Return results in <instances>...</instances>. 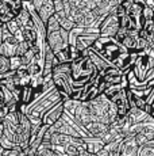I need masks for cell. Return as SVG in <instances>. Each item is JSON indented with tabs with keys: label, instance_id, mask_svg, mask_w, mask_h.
Segmentation results:
<instances>
[{
	"label": "cell",
	"instance_id": "44dd1931",
	"mask_svg": "<svg viewBox=\"0 0 154 156\" xmlns=\"http://www.w3.org/2000/svg\"><path fill=\"white\" fill-rule=\"evenodd\" d=\"M28 49H30V46H28V45L26 44L25 41H22V42L18 44V46H16V52H15V56H18V57H22L26 52H27Z\"/></svg>",
	"mask_w": 154,
	"mask_h": 156
},
{
	"label": "cell",
	"instance_id": "9a60e30c",
	"mask_svg": "<svg viewBox=\"0 0 154 156\" xmlns=\"http://www.w3.org/2000/svg\"><path fill=\"white\" fill-rule=\"evenodd\" d=\"M119 27L129 31V30L135 29V26H134V22H132L131 18H130L129 15H124V16L119 18Z\"/></svg>",
	"mask_w": 154,
	"mask_h": 156
},
{
	"label": "cell",
	"instance_id": "7a4b0ae2",
	"mask_svg": "<svg viewBox=\"0 0 154 156\" xmlns=\"http://www.w3.org/2000/svg\"><path fill=\"white\" fill-rule=\"evenodd\" d=\"M82 103L85 105V107L88 109L91 115H93L97 121H100L104 117H108L107 114H108L109 106H111L112 102H109L103 94H99L95 99L89 102H82Z\"/></svg>",
	"mask_w": 154,
	"mask_h": 156
},
{
	"label": "cell",
	"instance_id": "8992f818",
	"mask_svg": "<svg viewBox=\"0 0 154 156\" xmlns=\"http://www.w3.org/2000/svg\"><path fill=\"white\" fill-rule=\"evenodd\" d=\"M45 42L46 45L50 48V49L53 50V53H58L60 50L65 49V48H68L69 45H66L64 42V40H62L61 34H60V30L58 31H54V33H49V34L45 35Z\"/></svg>",
	"mask_w": 154,
	"mask_h": 156
},
{
	"label": "cell",
	"instance_id": "277c9868",
	"mask_svg": "<svg viewBox=\"0 0 154 156\" xmlns=\"http://www.w3.org/2000/svg\"><path fill=\"white\" fill-rule=\"evenodd\" d=\"M31 5L43 25H46L49 18H52L55 14L52 0H35V2H31Z\"/></svg>",
	"mask_w": 154,
	"mask_h": 156
},
{
	"label": "cell",
	"instance_id": "7c38bea8",
	"mask_svg": "<svg viewBox=\"0 0 154 156\" xmlns=\"http://www.w3.org/2000/svg\"><path fill=\"white\" fill-rule=\"evenodd\" d=\"M45 30H46V34L60 30V19H58V16L55 14L52 18H49V20H47L45 25Z\"/></svg>",
	"mask_w": 154,
	"mask_h": 156
},
{
	"label": "cell",
	"instance_id": "ffe728a7",
	"mask_svg": "<svg viewBox=\"0 0 154 156\" xmlns=\"http://www.w3.org/2000/svg\"><path fill=\"white\" fill-rule=\"evenodd\" d=\"M64 155L65 156H79L77 145H75V144H69V145L64 147Z\"/></svg>",
	"mask_w": 154,
	"mask_h": 156
},
{
	"label": "cell",
	"instance_id": "ba28073f",
	"mask_svg": "<svg viewBox=\"0 0 154 156\" xmlns=\"http://www.w3.org/2000/svg\"><path fill=\"white\" fill-rule=\"evenodd\" d=\"M84 130L88 133L89 137H93V139H102L105 133H108L109 126L108 125H104L99 121H93L91 124H88L87 126H84Z\"/></svg>",
	"mask_w": 154,
	"mask_h": 156
},
{
	"label": "cell",
	"instance_id": "8fae6325",
	"mask_svg": "<svg viewBox=\"0 0 154 156\" xmlns=\"http://www.w3.org/2000/svg\"><path fill=\"white\" fill-rule=\"evenodd\" d=\"M149 117H150L149 114L141 112L138 109H130L129 114H127V121H129L130 126H131V125H135V124H141V122H143Z\"/></svg>",
	"mask_w": 154,
	"mask_h": 156
},
{
	"label": "cell",
	"instance_id": "30bf717a",
	"mask_svg": "<svg viewBox=\"0 0 154 156\" xmlns=\"http://www.w3.org/2000/svg\"><path fill=\"white\" fill-rule=\"evenodd\" d=\"M138 154V145L135 144L134 139H123L120 144L118 156H137Z\"/></svg>",
	"mask_w": 154,
	"mask_h": 156
},
{
	"label": "cell",
	"instance_id": "603a6c76",
	"mask_svg": "<svg viewBox=\"0 0 154 156\" xmlns=\"http://www.w3.org/2000/svg\"><path fill=\"white\" fill-rule=\"evenodd\" d=\"M120 4H122V7L126 10V12H127V11H129L130 8L132 7V4H134V0H122V3H120Z\"/></svg>",
	"mask_w": 154,
	"mask_h": 156
},
{
	"label": "cell",
	"instance_id": "4316f807",
	"mask_svg": "<svg viewBox=\"0 0 154 156\" xmlns=\"http://www.w3.org/2000/svg\"><path fill=\"white\" fill-rule=\"evenodd\" d=\"M3 136V124H2V121H0V137Z\"/></svg>",
	"mask_w": 154,
	"mask_h": 156
},
{
	"label": "cell",
	"instance_id": "ac0fdd59",
	"mask_svg": "<svg viewBox=\"0 0 154 156\" xmlns=\"http://www.w3.org/2000/svg\"><path fill=\"white\" fill-rule=\"evenodd\" d=\"M2 156H26L25 151L20 148H14V149H4Z\"/></svg>",
	"mask_w": 154,
	"mask_h": 156
},
{
	"label": "cell",
	"instance_id": "cb8c5ba5",
	"mask_svg": "<svg viewBox=\"0 0 154 156\" xmlns=\"http://www.w3.org/2000/svg\"><path fill=\"white\" fill-rule=\"evenodd\" d=\"M96 155H97V156H112V155H111V152H109L108 149H105L104 147H103V148L100 149V151H97V152H96Z\"/></svg>",
	"mask_w": 154,
	"mask_h": 156
},
{
	"label": "cell",
	"instance_id": "5b68a950",
	"mask_svg": "<svg viewBox=\"0 0 154 156\" xmlns=\"http://www.w3.org/2000/svg\"><path fill=\"white\" fill-rule=\"evenodd\" d=\"M62 114H64V106H62V101H60L58 103H55L53 107H50L49 110H46V112L43 113V115L41 117L42 125L52 126L53 124H55V122L61 118Z\"/></svg>",
	"mask_w": 154,
	"mask_h": 156
},
{
	"label": "cell",
	"instance_id": "3957f363",
	"mask_svg": "<svg viewBox=\"0 0 154 156\" xmlns=\"http://www.w3.org/2000/svg\"><path fill=\"white\" fill-rule=\"evenodd\" d=\"M119 29V18L115 15H107L99 26V34L102 38H114Z\"/></svg>",
	"mask_w": 154,
	"mask_h": 156
},
{
	"label": "cell",
	"instance_id": "d4e9b609",
	"mask_svg": "<svg viewBox=\"0 0 154 156\" xmlns=\"http://www.w3.org/2000/svg\"><path fill=\"white\" fill-rule=\"evenodd\" d=\"M0 107H4V99H3V94H2V90H0Z\"/></svg>",
	"mask_w": 154,
	"mask_h": 156
},
{
	"label": "cell",
	"instance_id": "4fadbf2b",
	"mask_svg": "<svg viewBox=\"0 0 154 156\" xmlns=\"http://www.w3.org/2000/svg\"><path fill=\"white\" fill-rule=\"evenodd\" d=\"M81 105V102L79 101H75V99H66L62 102V106H64V113L69 114V115L73 117V114H75V110L77 107Z\"/></svg>",
	"mask_w": 154,
	"mask_h": 156
},
{
	"label": "cell",
	"instance_id": "484cf974",
	"mask_svg": "<svg viewBox=\"0 0 154 156\" xmlns=\"http://www.w3.org/2000/svg\"><path fill=\"white\" fill-rule=\"evenodd\" d=\"M81 156H97L96 154H91V152H84Z\"/></svg>",
	"mask_w": 154,
	"mask_h": 156
},
{
	"label": "cell",
	"instance_id": "9c48e42d",
	"mask_svg": "<svg viewBox=\"0 0 154 156\" xmlns=\"http://www.w3.org/2000/svg\"><path fill=\"white\" fill-rule=\"evenodd\" d=\"M22 40L25 41L28 46H34V45H37L41 40H45V38L38 34L37 30L34 29V26H26V27L22 29Z\"/></svg>",
	"mask_w": 154,
	"mask_h": 156
},
{
	"label": "cell",
	"instance_id": "2e32d148",
	"mask_svg": "<svg viewBox=\"0 0 154 156\" xmlns=\"http://www.w3.org/2000/svg\"><path fill=\"white\" fill-rule=\"evenodd\" d=\"M60 19V29L62 30H65V31H68V33H70L73 29L76 27V25H75V22H73L70 18H68V16H65V18H58Z\"/></svg>",
	"mask_w": 154,
	"mask_h": 156
},
{
	"label": "cell",
	"instance_id": "d6986e66",
	"mask_svg": "<svg viewBox=\"0 0 154 156\" xmlns=\"http://www.w3.org/2000/svg\"><path fill=\"white\" fill-rule=\"evenodd\" d=\"M20 67H22L20 57H18V56L11 57V58H10V69H11V72H15L16 69H19Z\"/></svg>",
	"mask_w": 154,
	"mask_h": 156
},
{
	"label": "cell",
	"instance_id": "e0dca14e",
	"mask_svg": "<svg viewBox=\"0 0 154 156\" xmlns=\"http://www.w3.org/2000/svg\"><path fill=\"white\" fill-rule=\"evenodd\" d=\"M11 72L10 69V58H5V57L0 56V75H5Z\"/></svg>",
	"mask_w": 154,
	"mask_h": 156
},
{
	"label": "cell",
	"instance_id": "52a82bcc",
	"mask_svg": "<svg viewBox=\"0 0 154 156\" xmlns=\"http://www.w3.org/2000/svg\"><path fill=\"white\" fill-rule=\"evenodd\" d=\"M100 38V34H81L76 38L75 41V48L77 52L82 53L84 50L89 49L93 46V44Z\"/></svg>",
	"mask_w": 154,
	"mask_h": 156
},
{
	"label": "cell",
	"instance_id": "83f0119b",
	"mask_svg": "<svg viewBox=\"0 0 154 156\" xmlns=\"http://www.w3.org/2000/svg\"><path fill=\"white\" fill-rule=\"evenodd\" d=\"M3 151H4V149L2 148V145H0V156H2V154H3Z\"/></svg>",
	"mask_w": 154,
	"mask_h": 156
},
{
	"label": "cell",
	"instance_id": "5bb4252c",
	"mask_svg": "<svg viewBox=\"0 0 154 156\" xmlns=\"http://www.w3.org/2000/svg\"><path fill=\"white\" fill-rule=\"evenodd\" d=\"M137 156H154V141H149L145 145L139 147Z\"/></svg>",
	"mask_w": 154,
	"mask_h": 156
},
{
	"label": "cell",
	"instance_id": "7402d4cb",
	"mask_svg": "<svg viewBox=\"0 0 154 156\" xmlns=\"http://www.w3.org/2000/svg\"><path fill=\"white\" fill-rule=\"evenodd\" d=\"M5 27H7V30L10 31V34H15L16 31H19L20 27H19V25L16 23V20H15V18H14L12 20H10L8 23H5Z\"/></svg>",
	"mask_w": 154,
	"mask_h": 156
},
{
	"label": "cell",
	"instance_id": "6da1fadb",
	"mask_svg": "<svg viewBox=\"0 0 154 156\" xmlns=\"http://www.w3.org/2000/svg\"><path fill=\"white\" fill-rule=\"evenodd\" d=\"M70 79H72L73 90L81 88V87L95 83L97 77V69L95 68L89 57L80 56L77 60L70 62Z\"/></svg>",
	"mask_w": 154,
	"mask_h": 156
}]
</instances>
